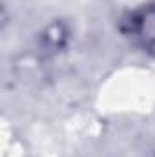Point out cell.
Wrapping results in <instances>:
<instances>
[{
  "mask_svg": "<svg viewBox=\"0 0 155 157\" xmlns=\"http://www.w3.org/2000/svg\"><path fill=\"white\" fill-rule=\"evenodd\" d=\"M73 39V31L68 20L51 18L37 37V48L42 57H59L68 51Z\"/></svg>",
  "mask_w": 155,
  "mask_h": 157,
  "instance_id": "cell-2",
  "label": "cell"
},
{
  "mask_svg": "<svg viewBox=\"0 0 155 157\" xmlns=\"http://www.w3.org/2000/svg\"><path fill=\"white\" fill-rule=\"evenodd\" d=\"M117 29L133 49L155 60V0L126 9L117 20Z\"/></svg>",
  "mask_w": 155,
  "mask_h": 157,
  "instance_id": "cell-1",
  "label": "cell"
}]
</instances>
